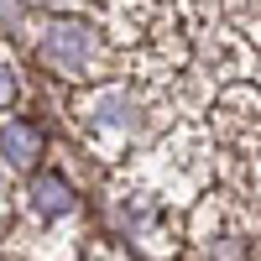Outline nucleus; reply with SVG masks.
Masks as SVG:
<instances>
[{"instance_id": "2", "label": "nucleus", "mask_w": 261, "mask_h": 261, "mask_svg": "<svg viewBox=\"0 0 261 261\" xmlns=\"http://www.w3.org/2000/svg\"><path fill=\"white\" fill-rule=\"evenodd\" d=\"M32 204H37L42 220H58V214H68V209H73V188L63 183L58 172H42V178L32 183Z\"/></svg>"}, {"instance_id": "1", "label": "nucleus", "mask_w": 261, "mask_h": 261, "mask_svg": "<svg viewBox=\"0 0 261 261\" xmlns=\"http://www.w3.org/2000/svg\"><path fill=\"white\" fill-rule=\"evenodd\" d=\"M0 151H6L11 167H37V157H42V130L32 120H6V125H0Z\"/></svg>"}, {"instance_id": "3", "label": "nucleus", "mask_w": 261, "mask_h": 261, "mask_svg": "<svg viewBox=\"0 0 261 261\" xmlns=\"http://www.w3.org/2000/svg\"><path fill=\"white\" fill-rule=\"evenodd\" d=\"M0 99H11V79H6V68H0Z\"/></svg>"}]
</instances>
